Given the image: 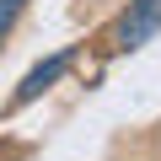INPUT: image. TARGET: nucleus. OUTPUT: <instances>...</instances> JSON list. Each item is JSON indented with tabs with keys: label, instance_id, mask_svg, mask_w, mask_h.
<instances>
[{
	"label": "nucleus",
	"instance_id": "obj_1",
	"mask_svg": "<svg viewBox=\"0 0 161 161\" xmlns=\"http://www.w3.org/2000/svg\"><path fill=\"white\" fill-rule=\"evenodd\" d=\"M161 32V0H129V11L108 27V48L113 54H134Z\"/></svg>",
	"mask_w": 161,
	"mask_h": 161
},
{
	"label": "nucleus",
	"instance_id": "obj_2",
	"mask_svg": "<svg viewBox=\"0 0 161 161\" xmlns=\"http://www.w3.org/2000/svg\"><path fill=\"white\" fill-rule=\"evenodd\" d=\"M70 64H75V48H59V54H48L43 64H32V70L22 75V86H16V97H11V102H16V108H27L32 97H43V92L54 86V80H59Z\"/></svg>",
	"mask_w": 161,
	"mask_h": 161
},
{
	"label": "nucleus",
	"instance_id": "obj_3",
	"mask_svg": "<svg viewBox=\"0 0 161 161\" xmlns=\"http://www.w3.org/2000/svg\"><path fill=\"white\" fill-rule=\"evenodd\" d=\"M22 6H27V0H0V38H6V32L16 27V16H22Z\"/></svg>",
	"mask_w": 161,
	"mask_h": 161
}]
</instances>
